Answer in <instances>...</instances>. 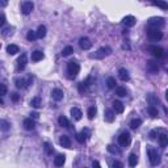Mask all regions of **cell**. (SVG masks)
Wrapping results in <instances>:
<instances>
[{
	"instance_id": "obj_14",
	"label": "cell",
	"mask_w": 168,
	"mask_h": 168,
	"mask_svg": "<svg viewBox=\"0 0 168 168\" xmlns=\"http://www.w3.org/2000/svg\"><path fill=\"white\" fill-rule=\"evenodd\" d=\"M59 143H60V146H62V147L71 148V139H70V137L62 135V137L59 138Z\"/></svg>"
},
{
	"instance_id": "obj_33",
	"label": "cell",
	"mask_w": 168,
	"mask_h": 168,
	"mask_svg": "<svg viewBox=\"0 0 168 168\" xmlns=\"http://www.w3.org/2000/svg\"><path fill=\"white\" fill-rule=\"evenodd\" d=\"M142 125V120H139V118H134V120H131V122H130V127L131 129H138L139 126Z\"/></svg>"
},
{
	"instance_id": "obj_31",
	"label": "cell",
	"mask_w": 168,
	"mask_h": 168,
	"mask_svg": "<svg viewBox=\"0 0 168 168\" xmlns=\"http://www.w3.org/2000/svg\"><path fill=\"white\" fill-rule=\"evenodd\" d=\"M30 105L33 106V108H36V109L41 108V105H42L41 99H40V97H34V99H32V100H30Z\"/></svg>"
},
{
	"instance_id": "obj_11",
	"label": "cell",
	"mask_w": 168,
	"mask_h": 168,
	"mask_svg": "<svg viewBox=\"0 0 168 168\" xmlns=\"http://www.w3.org/2000/svg\"><path fill=\"white\" fill-rule=\"evenodd\" d=\"M63 96H64V93H63L62 89L55 88L51 91V97H53V100H55V101H60V100L63 99Z\"/></svg>"
},
{
	"instance_id": "obj_9",
	"label": "cell",
	"mask_w": 168,
	"mask_h": 168,
	"mask_svg": "<svg viewBox=\"0 0 168 168\" xmlns=\"http://www.w3.org/2000/svg\"><path fill=\"white\" fill-rule=\"evenodd\" d=\"M79 46H80L83 50H89V49L92 47V42H91V40H89V38L82 37L80 40H79Z\"/></svg>"
},
{
	"instance_id": "obj_17",
	"label": "cell",
	"mask_w": 168,
	"mask_h": 168,
	"mask_svg": "<svg viewBox=\"0 0 168 168\" xmlns=\"http://www.w3.org/2000/svg\"><path fill=\"white\" fill-rule=\"evenodd\" d=\"M118 76L122 82H129V79H130V75H129V71L126 69H120L118 70Z\"/></svg>"
},
{
	"instance_id": "obj_44",
	"label": "cell",
	"mask_w": 168,
	"mask_h": 168,
	"mask_svg": "<svg viewBox=\"0 0 168 168\" xmlns=\"http://www.w3.org/2000/svg\"><path fill=\"white\" fill-rule=\"evenodd\" d=\"M76 139H77V142H79V143H84V142H86V141H87V138H86V137H84V135H83V134H82V133H79V134H76Z\"/></svg>"
},
{
	"instance_id": "obj_40",
	"label": "cell",
	"mask_w": 168,
	"mask_h": 168,
	"mask_svg": "<svg viewBox=\"0 0 168 168\" xmlns=\"http://www.w3.org/2000/svg\"><path fill=\"white\" fill-rule=\"evenodd\" d=\"M155 5H158V7H160V8H163V9H167L168 8V5H167V3L164 2V0H155Z\"/></svg>"
},
{
	"instance_id": "obj_41",
	"label": "cell",
	"mask_w": 168,
	"mask_h": 168,
	"mask_svg": "<svg viewBox=\"0 0 168 168\" xmlns=\"http://www.w3.org/2000/svg\"><path fill=\"white\" fill-rule=\"evenodd\" d=\"M7 92H8V88H7V86L5 84H3V83H0V96H4V95H7Z\"/></svg>"
},
{
	"instance_id": "obj_45",
	"label": "cell",
	"mask_w": 168,
	"mask_h": 168,
	"mask_svg": "<svg viewBox=\"0 0 168 168\" xmlns=\"http://www.w3.org/2000/svg\"><path fill=\"white\" fill-rule=\"evenodd\" d=\"M156 137H158V130H153L150 133V138L151 139H156Z\"/></svg>"
},
{
	"instance_id": "obj_5",
	"label": "cell",
	"mask_w": 168,
	"mask_h": 168,
	"mask_svg": "<svg viewBox=\"0 0 168 168\" xmlns=\"http://www.w3.org/2000/svg\"><path fill=\"white\" fill-rule=\"evenodd\" d=\"M34 9V4H33V2H29V0H25V2L21 3V12L22 15H29L32 13V11Z\"/></svg>"
},
{
	"instance_id": "obj_29",
	"label": "cell",
	"mask_w": 168,
	"mask_h": 168,
	"mask_svg": "<svg viewBox=\"0 0 168 168\" xmlns=\"http://www.w3.org/2000/svg\"><path fill=\"white\" fill-rule=\"evenodd\" d=\"M137 164H138V156L135 154H130V156H129V166L135 167Z\"/></svg>"
},
{
	"instance_id": "obj_16",
	"label": "cell",
	"mask_w": 168,
	"mask_h": 168,
	"mask_svg": "<svg viewBox=\"0 0 168 168\" xmlns=\"http://www.w3.org/2000/svg\"><path fill=\"white\" fill-rule=\"evenodd\" d=\"M150 50L153 51V54L155 55L156 58H161L164 55V50L161 49V47H159V46H151Z\"/></svg>"
},
{
	"instance_id": "obj_19",
	"label": "cell",
	"mask_w": 168,
	"mask_h": 168,
	"mask_svg": "<svg viewBox=\"0 0 168 168\" xmlns=\"http://www.w3.org/2000/svg\"><path fill=\"white\" fill-rule=\"evenodd\" d=\"M43 57H45L43 53L40 51V50H36V51L32 53V60H33V62H40V60L43 59Z\"/></svg>"
},
{
	"instance_id": "obj_8",
	"label": "cell",
	"mask_w": 168,
	"mask_h": 168,
	"mask_svg": "<svg viewBox=\"0 0 168 168\" xmlns=\"http://www.w3.org/2000/svg\"><path fill=\"white\" fill-rule=\"evenodd\" d=\"M146 69H147V72H150V74H153V75L159 72V66H158V63H155L154 60H148L146 64Z\"/></svg>"
},
{
	"instance_id": "obj_42",
	"label": "cell",
	"mask_w": 168,
	"mask_h": 168,
	"mask_svg": "<svg viewBox=\"0 0 168 168\" xmlns=\"http://www.w3.org/2000/svg\"><path fill=\"white\" fill-rule=\"evenodd\" d=\"M108 151H109V153H112V154H120V150L118 148H117L116 146H113V144H109V146H108Z\"/></svg>"
},
{
	"instance_id": "obj_30",
	"label": "cell",
	"mask_w": 168,
	"mask_h": 168,
	"mask_svg": "<svg viewBox=\"0 0 168 168\" xmlns=\"http://www.w3.org/2000/svg\"><path fill=\"white\" fill-rule=\"evenodd\" d=\"M58 124H59V126H62V127H69L70 126V122H69V120H67L64 116H60L59 117V118H58Z\"/></svg>"
},
{
	"instance_id": "obj_35",
	"label": "cell",
	"mask_w": 168,
	"mask_h": 168,
	"mask_svg": "<svg viewBox=\"0 0 168 168\" xmlns=\"http://www.w3.org/2000/svg\"><path fill=\"white\" fill-rule=\"evenodd\" d=\"M13 30H15L13 26H8V28H5V29L2 32V34H3L4 37H9V36L13 34Z\"/></svg>"
},
{
	"instance_id": "obj_26",
	"label": "cell",
	"mask_w": 168,
	"mask_h": 168,
	"mask_svg": "<svg viewBox=\"0 0 168 168\" xmlns=\"http://www.w3.org/2000/svg\"><path fill=\"white\" fill-rule=\"evenodd\" d=\"M158 139H159V143H160V147L166 148L167 144H168V137H167V134H160V135L158 137Z\"/></svg>"
},
{
	"instance_id": "obj_4",
	"label": "cell",
	"mask_w": 168,
	"mask_h": 168,
	"mask_svg": "<svg viewBox=\"0 0 168 168\" xmlns=\"http://www.w3.org/2000/svg\"><path fill=\"white\" fill-rule=\"evenodd\" d=\"M147 36H148L150 40L159 41V40H161V37H163V33H161L158 28H150V29L147 30Z\"/></svg>"
},
{
	"instance_id": "obj_22",
	"label": "cell",
	"mask_w": 168,
	"mask_h": 168,
	"mask_svg": "<svg viewBox=\"0 0 168 168\" xmlns=\"http://www.w3.org/2000/svg\"><path fill=\"white\" fill-rule=\"evenodd\" d=\"M113 109L116 110V113H122L125 108H124V104H122L121 101L116 100V101H113Z\"/></svg>"
},
{
	"instance_id": "obj_36",
	"label": "cell",
	"mask_w": 168,
	"mask_h": 168,
	"mask_svg": "<svg viewBox=\"0 0 168 168\" xmlns=\"http://www.w3.org/2000/svg\"><path fill=\"white\" fill-rule=\"evenodd\" d=\"M72 53H74V47L72 46H66L63 49V51H62V55L63 57H69V55H71Z\"/></svg>"
},
{
	"instance_id": "obj_13",
	"label": "cell",
	"mask_w": 168,
	"mask_h": 168,
	"mask_svg": "<svg viewBox=\"0 0 168 168\" xmlns=\"http://www.w3.org/2000/svg\"><path fill=\"white\" fill-rule=\"evenodd\" d=\"M32 83V77H29L28 80H25V79H16V87L17 88H26L29 84Z\"/></svg>"
},
{
	"instance_id": "obj_24",
	"label": "cell",
	"mask_w": 168,
	"mask_h": 168,
	"mask_svg": "<svg viewBox=\"0 0 168 168\" xmlns=\"http://www.w3.org/2000/svg\"><path fill=\"white\" fill-rule=\"evenodd\" d=\"M20 51V49H19V46L17 45H8V47H7V53L9 54V55H15V54H17Z\"/></svg>"
},
{
	"instance_id": "obj_25",
	"label": "cell",
	"mask_w": 168,
	"mask_h": 168,
	"mask_svg": "<svg viewBox=\"0 0 168 168\" xmlns=\"http://www.w3.org/2000/svg\"><path fill=\"white\" fill-rule=\"evenodd\" d=\"M34 126H36V124H34V121H33L32 118H25L24 120V127L26 129V130H33Z\"/></svg>"
},
{
	"instance_id": "obj_18",
	"label": "cell",
	"mask_w": 168,
	"mask_h": 168,
	"mask_svg": "<svg viewBox=\"0 0 168 168\" xmlns=\"http://www.w3.org/2000/svg\"><path fill=\"white\" fill-rule=\"evenodd\" d=\"M104 118H105L106 122H113L114 118H116L114 112L112 110V109H106V110H105V113H104Z\"/></svg>"
},
{
	"instance_id": "obj_10",
	"label": "cell",
	"mask_w": 168,
	"mask_h": 168,
	"mask_svg": "<svg viewBox=\"0 0 168 168\" xmlns=\"http://www.w3.org/2000/svg\"><path fill=\"white\" fill-rule=\"evenodd\" d=\"M135 22H137V19L134 17V16H131V15H129V16H126V17L122 19V24H124L125 26H127V28L134 26L135 25Z\"/></svg>"
},
{
	"instance_id": "obj_27",
	"label": "cell",
	"mask_w": 168,
	"mask_h": 168,
	"mask_svg": "<svg viewBox=\"0 0 168 168\" xmlns=\"http://www.w3.org/2000/svg\"><path fill=\"white\" fill-rule=\"evenodd\" d=\"M116 95L120 97H125L127 96V89L125 87H116Z\"/></svg>"
},
{
	"instance_id": "obj_32",
	"label": "cell",
	"mask_w": 168,
	"mask_h": 168,
	"mask_svg": "<svg viewBox=\"0 0 168 168\" xmlns=\"http://www.w3.org/2000/svg\"><path fill=\"white\" fill-rule=\"evenodd\" d=\"M147 112L150 113L151 117H154V118H156V117H158V108H156V106L150 105L148 108H147Z\"/></svg>"
},
{
	"instance_id": "obj_28",
	"label": "cell",
	"mask_w": 168,
	"mask_h": 168,
	"mask_svg": "<svg viewBox=\"0 0 168 168\" xmlns=\"http://www.w3.org/2000/svg\"><path fill=\"white\" fill-rule=\"evenodd\" d=\"M11 129V124L7 120H0V130L2 131H8Z\"/></svg>"
},
{
	"instance_id": "obj_52",
	"label": "cell",
	"mask_w": 168,
	"mask_h": 168,
	"mask_svg": "<svg viewBox=\"0 0 168 168\" xmlns=\"http://www.w3.org/2000/svg\"><path fill=\"white\" fill-rule=\"evenodd\" d=\"M0 47H2V45H0Z\"/></svg>"
},
{
	"instance_id": "obj_7",
	"label": "cell",
	"mask_w": 168,
	"mask_h": 168,
	"mask_svg": "<svg viewBox=\"0 0 168 168\" xmlns=\"http://www.w3.org/2000/svg\"><path fill=\"white\" fill-rule=\"evenodd\" d=\"M164 25V19L163 17H153L148 20V26L150 28H159Z\"/></svg>"
},
{
	"instance_id": "obj_48",
	"label": "cell",
	"mask_w": 168,
	"mask_h": 168,
	"mask_svg": "<svg viewBox=\"0 0 168 168\" xmlns=\"http://www.w3.org/2000/svg\"><path fill=\"white\" fill-rule=\"evenodd\" d=\"M9 0H0V7H7Z\"/></svg>"
},
{
	"instance_id": "obj_43",
	"label": "cell",
	"mask_w": 168,
	"mask_h": 168,
	"mask_svg": "<svg viewBox=\"0 0 168 168\" xmlns=\"http://www.w3.org/2000/svg\"><path fill=\"white\" fill-rule=\"evenodd\" d=\"M45 151H46V154L47 155H51L53 153H54V150H53V147L51 146H50V143H45Z\"/></svg>"
},
{
	"instance_id": "obj_34",
	"label": "cell",
	"mask_w": 168,
	"mask_h": 168,
	"mask_svg": "<svg viewBox=\"0 0 168 168\" xmlns=\"http://www.w3.org/2000/svg\"><path fill=\"white\" fill-rule=\"evenodd\" d=\"M88 82H89V79H87L86 82H82V83L79 84V92H80V93H84V92H86L87 89H88V86H89Z\"/></svg>"
},
{
	"instance_id": "obj_20",
	"label": "cell",
	"mask_w": 168,
	"mask_h": 168,
	"mask_svg": "<svg viewBox=\"0 0 168 168\" xmlns=\"http://www.w3.org/2000/svg\"><path fill=\"white\" fill-rule=\"evenodd\" d=\"M71 116H72V118H74V120L79 121V120H82L83 113H82V110L79 108H72L71 109Z\"/></svg>"
},
{
	"instance_id": "obj_6",
	"label": "cell",
	"mask_w": 168,
	"mask_h": 168,
	"mask_svg": "<svg viewBox=\"0 0 168 168\" xmlns=\"http://www.w3.org/2000/svg\"><path fill=\"white\" fill-rule=\"evenodd\" d=\"M130 142H131V137H130V134H129L127 131L122 133L121 135L118 137V143L121 144V146L126 147V146H129V144H130Z\"/></svg>"
},
{
	"instance_id": "obj_1",
	"label": "cell",
	"mask_w": 168,
	"mask_h": 168,
	"mask_svg": "<svg viewBox=\"0 0 168 168\" xmlns=\"http://www.w3.org/2000/svg\"><path fill=\"white\" fill-rule=\"evenodd\" d=\"M80 71V66L77 62H75V60H71V62L67 63V74H69V77H76V75L79 74Z\"/></svg>"
},
{
	"instance_id": "obj_46",
	"label": "cell",
	"mask_w": 168,
	"mask_h": 168,
	"mask_svg": "<svg viewBox=\"0 0 168 168\" xmlns=\"http://www.w3.org/2000/svg\"><path fill=\"white\" fill-rule=\"evenodd\" d=\"M112 166H113L114 168H116V167H118V168H122V167H124V164L120 163V161H117V160H116V161H113V164H112Z\"/></svg>"
},
{
	"instance_id": "obj_50",
	"label": "cell",
	"mask_w": 168,
	"mask_h": 168,
	"mask_svg": "<svg viewBox=\"0 0 168 168\" xmlns=\"http://www.w3.org/2000/svg\"><path fill=\"white\" fill-rule=\"evenodd\" d=\"M30 116H32V118H34V120H37V118H38V117H40V114H38V113H37V112H34V113H32Z\"/></svg>"
},
{
	"instance_id": "obj_49",
	"label": "cell",
	"mask_w": 168,
	"mask_h": 168,
	"mask_svg": "<svg viewBox=\"0 0 168 168\" xmlns=\"http://www.w3.org/2000/svg\"><path fill=\"white\" fill-rule=\"evenodd\" d=\"M11 97H12V101H17V100H19V95L17 93H12V96H11Z\"/></svg>"
},
{
	"instance_id": "obj_39",
	"label": "cell",
	"mask_w": 168,
	"mask_h": 168,
	"mask_svg": "<svg viewBox=\"0 0 168 168\" xmlns=\"http://www.w3.org/2000/svg\"><path fill=\"white\" fill-rule=\"evenodd\" d=\"M36 38H37L36 32H33V30H29V32H28V34H26V40H28V41H34Z\"/></svg>"
},
{
	"instance_id": "obj_3",
	"label": "cell",
	"mask_w": 168,
	"mask_h": 168,
	"mask_svg": "<svg viewBox=\"0 0 168 168\" xmlns=\"http://www.w3.org/2000/svg\"><path fill=\"white\" fill-rule=\"evenodd\" d=\"M147 154H148V158H150V163L151 166H158L160 163V154L158 153V150H155L153 147H150L147 150Z\"/></svg>"
},
{
	"instance_id": "obj_23",
	"label": "cell",
	"mask_w": 168,
	"mask_h": 168,
	"mask_svg": "<svg viewBox=\"0 0 168 168\" xmlns=\"http://www.w3.org/2000/svg\"><path fill=\"white\" fill-rule=\"evenodd\" d=\"M46 32H47L46 26H45V25H40V26H38V29H37V32H36L37 38H43L45 36H46Z\"/></svg>"
},
{
	"instance_id": "obj_12",
	"label": "cell",
	"mask_w": 168,
	"mask_h": 168,
	"mask_svg": "<svg viewBox=\"0 0 168 168\" xmlns=\"http://www.w3.org/2000/svg\"><path fill=\"white\" fill-rule=\"evenodd\" d=\"M147 101H148V104H150V105L156 106V108H158V106L160 105V100H159L158 97H156L154 93H148V95H147Z\"/></svg>"
},
{
	"instance_id": "obj_15",
	"label": "cell",
	"mask_w": 168,
	"mask_h": 168,
	"mask_svg": "<svg viewBox=\"0 0 168 168\" xmlns=\"http://www.w3.org/2000/svg\"><path fill=\"white\" fill-rule=\"evenodd\" d=\"M26 62H28L26 54H22L21 57L19 58V60H17V70H24L25 66H26Z\"/></svg>"
},
{
	"instance_id": "obj_47",
	"label": "cell",
	"mask_w": 168,
	"mask_h": 168,
	"mask_svg": "<svg viewBox=\"0 0 168 168\" xmlns=\"http://www.w3.org/2000/svg\"><path fill=\"white\" fill-rule=\"evenodd\" d=\"M5 24V16L4 15H0V26H3Z\"/></svg>"
},
{
	"instance_id": "obj_2",
	"label": "cell",
	"mask_w": 168,
	"mask_h": 168,
	"mask_svg": "<svg viewBox=\"0 0 168 168\" xmlns=\"http://www.w3.org/2000/svg\"><path fill=\"white\" fill-rule=\"evenodd\" d=\"M110 54H112V49L109 46H103V47H100L95 54H91V58L92 59H104L105 57H108V55H110Z\"/></svg>"
},
{
	"instance_id": "obj_38",
	"label": "cell",
	"mask_w": 168,
	"mask_h": 168,
	"mask_svg": "<svg viewBox=\"0 0 168 168\" xmlns=\"http://www.w3.org/2000/svg\"><path fill=\"white\" fill-rule=\"evenodd\" d=\"M96 108L95 106H91V108H88V118L89 120H93V117L96 116Z\"/></svg>"
},
{
	"instance_id": "obj_21",
	"label": "cell",
	"mask_w": 168,
	"mask_h": 168,
	"mask_svg": "<svg viewBox=\"0 0 168 168\" xmlns=\"http://www.w3.org/2000/svg\"><path fill=\"white\" fill-rule=\"evenodd\" d=\"M66 163V156L64 155H57V158L54 159V164H55V167H62L63 164Z\"/></svg>"
},
{
	"instance_id": "obj_37",
	"label": "cell",
	"mask_w": 168,
	"mask_h": 168,
	"mask_svg": "<svg viewBox=\"0 0 168 168\" xmlns=\"http://www.w3.org/2000/svg\"><path fill=\"white\" fill-rule=\"evenodd\" d=\"M116 84H117V82H116L114 77L110 76L106 79V86H108V88H116Z\"/></svg>"
},
{
	"instance_id": "obj_51",
	"label": "cell",
	"mask_w": 168,
	"mask_h": 168,
	"mask_svg": "<svg viewBox=\"0 0 168 168\" xmlns=\"http://www.w3.org/2000/svg\"><path fill=\"white\" fill-rule=\"evenodd\" d=\"M92 166H93V167H100V163H99V161H93Z\"/></svg>"
}]
</instances>
